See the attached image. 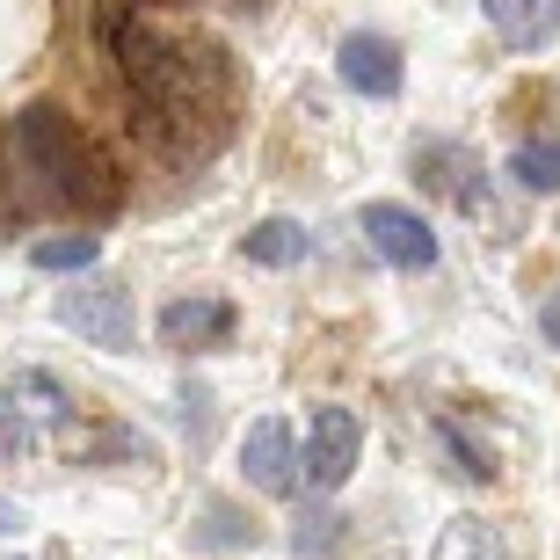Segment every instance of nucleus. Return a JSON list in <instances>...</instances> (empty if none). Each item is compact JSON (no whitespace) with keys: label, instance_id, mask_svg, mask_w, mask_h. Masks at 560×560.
<instances>
[{"label":"nucleus","instance_id":"nucleus-1","mask_svg":"<svg viewBox=\"0 0 560 560\" xmlns=\"http://www.w3.org/2000/svg\"><path fill=\"white\" fill-rule=\"evenodd\" d=\"M15 145L30 175H44V189L73 205L81 219H117L125 211V167L81 117H66L59 103H22L15 109Z\"/></svg>","mask_w":560,"mask_h":560},{"label":"nucleus","instance_id":"nucleus-2","mask_svg":"<svg viewBox=\"0 0 560 560\" xmlns=\"http://www.w3.org/2000/svg\"><path fill=\"white\" fill-rule=\"evenodd\" d=\"M357 458H364V422H357L350 408L320 400V408L306 416V452H299L306 488H313V495H335V488L357 474Z\"/></svg>","mask_w":560,"mask_h":560},{"label":"nucleus","instance_id":"nucleus-3","mask_svg":"<svg viewBox=\"0 0 560 560\" xmlns=\"http://www.w3.org/2000/svg\"><path fill=\"white\" fill-rule=\"evenodd\" d=\"M59 328H73L88 350H131V335H139V306H131L125 284H73L59 291Z\"/></svg>","mask_w":560,"mask_h":560},{"label":"nucleus","instance_id":"nucleus-4","mask_svg":"<svg viewBox=\"0 0 560 560\" xmlns=\"http://www.w3.org/2000/svg\"><path fill=\"white\" fill-rule=\"evenodd\" d=\"M335 73H342V88L372 95V103H394L400 81H408L400 44H394V37H372V30H350V37L335 44Z\"/></svg>","mask_w":560,"mask_h":560},{"label":"nucleus","instance_id":"nucleus-5","mask_svg":"<svg viewBox=\"0 0 560 560\" xmlns=\"http://www.w3.org/2000/svg\"><path fill=\"white\" fill-rule=\"evenodd\" d=\"M357 226H364V241H372L394 270H430V262H436L430 219H422V211H408V205H386V197H378V205H364V219H357Z\"/></svg>","mask_w":560,"mask_h":560},{"label":"nucleus","instance_id":"nucleus-6","mask_svg":"<svg viewBox=\"0 0 560 560\" xmlns=\"http://www.w3.org/2000/svg\"><path fill=\"white\" fill-rule=\"evenodd\" d=\"M241 474L262 495H299V436H291V422H277V416L248 422V436H241Z\"/></svg>","mask_w":560,"mask_h":560},{"label":"nucleus","instance_id":"nucleus-7","mask_svg":"<svg viewBox=\"0 0 560 560\" xmlns=\"http://www.w3.org/2000/svg\"><path fill=\"white\" fill-rule=\"evenodd\" d=\"M233 335V306L211 299V291H189L175 306H161V342L167 350H219Z\"/></svg>","mask_w":560,"mask_h":560},{"label":"nucleus","instance_id":"nucleus-8","mask_svg":"<svg viewBox=\"0 0 560 560\" xmlns=\"http://www.w3.org/2000/svg\"><path fill=\"white\" fill-rule=\"evenodd\" d=\"M480 15L495 22L510 51H546L560 37V0H480Z\"/></svg>","mask_w":560,"mask_h":560},{"label":"nucleus","instance_id":"nucleus-9","mask_svg":"<svg viewBox=\"0 0 560 560\" xmlns=\"http://www.w3.org/2000/svg\"><path fill=\"white\" fill-rule=\"evenodd\" d=\"M241 255L262 262V270H291V262H306V226L299 219H262V226L241 233Z\"/></svg>","mask_w":560,"mask_h":560},{"label":"nucleus","instance_id":"nucleus-10","mask_svg":"<svg viewBox=\"0 0 560 560\" xmlns=\"http://www.w3.org/2000/svg\"><path fill=\"white\" fill-rule=\"evenodd\" d=\"M436 560H510V539L488 517H452L436 532Z\"/></svg>","mask_w":560,"mask_h":560},{"label":"nucleus","instance_id":"nucleus-11","mask_svg":"<svg viewBox=\"0 0 560 560\" xmlns=\"http://www.w3.org/2000/svg\"><path fill=\"white\" fill-rule=\"evenodd\" d=\"M510 175H517V189H532V197H553L560 189V139H532L510 153Z\"/></svg>","mask_w":560,"mask_h":560},{"label":"nucleus","instance_id":"nucleus-12","mask_svg":"<svg viewBox=\"0 0 560 560\" xmlns=\"http://www.w3.org/2000/svg\"><path fill=\"white\" fill-rule=\"evenodd\" d=\"M30 262H37V270H95V262H103V241H95V233H51V241H37V248H30Z\"/></svg>","mask_w":560,"mask_h":560},{"label":"nucleus","instance_id":"nucleus-13","mask_svg":"<svg viewBox=\"0 0 560 560\" xmlns=\"http://www.w3.org/2000/svg\"><path fill=\"white\" fill-rule=\"evenodd\" d=\"M335 524H342V517H306L299 532H291V546H299V553H335V539H342Z\"/></svg>","mask_w":560,"mask_h":560},{"label":"nucleus","instance_id":"nucleus-14","mask_svg":"<svg viewBox=\"0 0 560 560\" xmlns=\"http://www.w3.org/2000/svg\"><path fill=\"white\" fill-rule=\"evenodd\" d=\"M22 219V205H15V175H8V153H0V233Z\"/></svg>","mask_w":560,"mask_h":560},{"label":"nucleus","instance_id":"nucleus-15","mask_svg":"<svg viewBox=\"0 0 560 560\" xmlns=\"http://www.w3.org/2000/svg\"><path fill=\"white\" fill-rule=\"evenodd\" d=\"M539 335L560 350V291H546V299H539Z\"/></svg>","mask_w":560,"mask_h":560},{"label":"nucleus","instance_id":"nucleus-16","mask_svg":"<svg viewBox=\"0 0 560 560\" xmlns=\"http://www.w3.org/2000/svg\"><path fill=\"white\" fill-rule=\"evenodd\" d=\"M30 452V430L22 422H0V458H22Z\"/></svg>","mask_w":560,"mask_h":560},{"label":"nucleus","instance_id":"nucleus-17","mask_svg":"<svg viewBox=\"0 0 560 560\" xmlns=\"http://www.w3.org/2000/svg\"><path fill=\"white\" fill-rule=\"evenodd\" d=\"M22 524H30V510H22V502H8V495H0V539H15Z\"/></svg>","mask_w":560,"mask_h":560},{"label":"nucleus","instance_id":"nucleus-18","mask_svg":"<svg viewBox=\"0 0 560 560\" xmlns=\"http://www.w3.org/2000/svg\"><path fill=\"white\" fill-rule=\"evenodd\" d=\"M145 8H189V0H145Z\"/></svg>","mask_w":560,"mask_h":560}]
</instances>
